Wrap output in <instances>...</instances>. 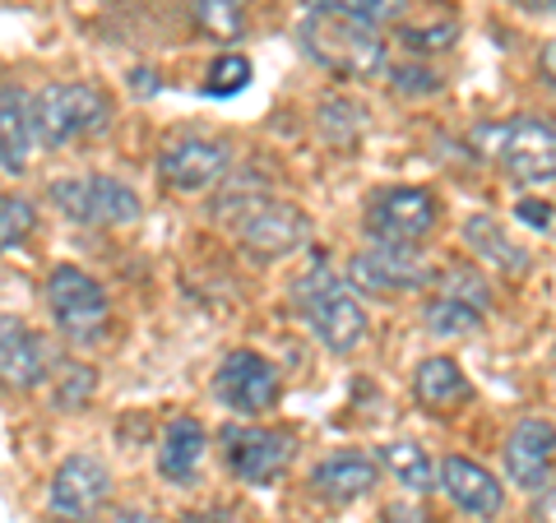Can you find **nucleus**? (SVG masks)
<instances>
[{
  "label": "nucleus",
  "instance_id": "obj_1",
  "mask_svg": "<svg viewBox=\"0 0 556 523\" xmlns=\"http://www.w3.org/2000/svg\"><path fill=\"white\" fill-rule=\"evenodd\" d=\"M292 302H298L306 324L316 329V339L339 357L357 353L371 334V320H367V310H362V302L353 296V288H348L325 259L311 265L298 283H292Z\"/></svg>",
  "mask_w": 556,
  "mask_h": 523
},
{
  "label": "nucleus",
  "instance_id": "obj_2",
  "mask_svg": "<svg viewBox=\"0 0 556 523\" xmlns=\"http://www.w3.org/2000/svg\"><path fill=\"white\" fill-rule=\"evenodd\" d=\"M302 47L343 79L386 75V38H380L376 24H362L353 14L311 10L302 20Z\"/></svg>",
  "mask_w": 556,
  "mask_h": 523
},
{
  "label": "nucleus",
  "instance_id": "obj_3",
  "mask_svg": "<svg viewBox=\"0 0 556 523\" xmlns=\"http://www.w3.org/2000/svg\"><path fill=\"white\" fill-rule=\"evenodd\" d=\"M108 112V93L93 84H47V89H38V98H28L33 139L42 149H65L70 139L102 130Z\"/></svg>",
  "mask_w": 556,
  "mask_h": 523
},
{
  "label": "nucleus",
  "instance_id": "obj_4",
  "mask_svg": "<svg viewBox=\"0 0 556 523\" xmlns=\"http://www.w3.org/2000/svg\"><path fill=\"white\" fill-rule=\"evenodd\" d=\"M232 228H237V241L251 255L278 259V255H292L298 246H306L311 218L298 204H283V200H269V195H247L232 208Z\"/></svg>",
  "mask_w": 556,
  "mask_h": 523
},
{
  "label": "nucleus",
  "instance_id": "obj_5",
  "mask_svg": "<svg viewBox=\"0 0 556 523\" xmlns=\"http://www.w3.org/2000/svg\"><path fill=\"white\" fill-rule=\"evenodd\" d=\"M478 139H492V158L501 163L510 181L519 186H547L552 181V167H556V135H552V120H538V116H519L501 130H478Z\"/></svg>",
  "mask_w": 556,
  "mask_h": 523
},
{
  "label": "nucleus",
  "instance_id": "obj_6",
  "mask_svg": "<svg viewBox=\"0 0 556 523\" xmlns=\"http://www.w3.org/2000/svg\"><path fill=\"white\" fill-rule=\"evenodd\" d=\"M47 306H51V320L61 324V334L70 343H93V339H102V329H108V292L75 265L51 269Z\"/></svg>",
  "mask_w": 556,
  "mask_h": 523
},
{
  "label": "nucleus",
  "instance_id": "obj_7",
  "mask_svg": "<svg viewBox=\"0 0 556 523\" xmlns=\"http://www.w3.org/2000/svg\"><path fill=\"white\" fill-rule=\"evenodd\" d=\"M51 204L79 228H126L139 218V195L116 177H89V181H51Z\"/></svg>",
  "mask_w": 556,
  "mask_h": 523
},
{
  "label": "nucleus",
  "instance_id": "obj_8",
  "mask_svg": "<svg viewBox=\"0 0 556 523\" xmlns=\"http://www.w3.org/2000/svg\"><path fill=\"white\" fill-rule=\"evenodd\" d=\"M214 394L223 408H232L241 417H260L278 404V394H283V380H278V366L269 357L251 353V347H241V353H228L214 375Z\"/></svg>",
  "mask_w": 556,
  "mask_h": 523
},
{
  "label": "nucleus",
  "instance_id": "obj_9",
  "mask_svg": "<svg viewBox=\"0 0 556 523\" xmlns=\"http://www.w3.org/2000/svg\"><path fill=\"white\" fill-rule=\"evenodd\" d=\"M437 228V200L417 186H390L367 204V232L380 246H417Z\"/></svg>",
  "mask_w": 556,
  "mask_h": 523
},
{
  "label": "nucleus",
  "instance_id": "obj_10",
  "mask_svg": "<svg viewBox=\"0 0 556 523\" xmlns=\"http://www.w3.org/2000/svg\"><path fill=\"white\" fill-rule=\"evenodd\" d=\"M223 449H228V468L251 486H269L298 455L292 435L265 426H228L223 431Z\"/></svg>",
  "mask_w": 556,
  "mask_h": 523
},
{
  "label": "nucleus",
  "instance_id": "obj_11",
  "mask_svg": "<svg viewBox=\"0 0 556 523\" xmlns=\"http://www.w3.org/2000/svg\"><path fill=\"white\" fill-rule=\"evenodd\" d=\"M431 283L427 259L413 246H376L353 255V269H348V288L353 292H417Z\"/></svg>",
  "mask_w": 556,
  "mask_h": 523
},
{
  "label": "nucleus",
  "instance_id": "obj_12",
  "mask_svg": "<svg viewBox=\"0 0 556 523\" xmlns=\"http://www.w3.org/2000/svg\"><path fill=\"white\" fill-rule=\"evenodd\" d=\"M112 496V473L108 463H98L89 455H70L56 477H51V510L70 523H89Z\"/></svg>",
  "mask_w": 556,
  "mask_h": 523
},
{
  "label": "nucleus",
  "instance_id": "obj_13",
  "mask_svg": "<svg viewBox=\"0 0 556 523\" xmlns=\"http://www.w3.org/2000/svg\"><path fill=\"white\" fill-rule=\"evenodd\" d=\"M506 473L525 492H547L552 486V422L547 417H525L506 441Z\"/></svg>",
  "mask_w": 556,
  "mask_h": 523
},
{
  "label": "nucleus",
  "instance_id": "obj_14",
  "mask_svg": "<svg viewBox=\"0 0 556 523\" xmlns=\"http://www.w3.org/2000/svg\"><path fill=\"white\" fill-rule=\"evenodd\" d=\"M437 486H445V496L459 505V510L478 514V519H492L501 514V505H506V492H501V482L486 473L482 463L464 459V455H450L441 468H437Z\"/></svg>",
  "mask_w": 556,
  "mask_h": 523
},
{
  "label": "nucleus",
  "instance_id": "obj_15",
  "mask_svg": "<svg viewBox=\"0 0 556 523\" xmlns=\"http://www.w3.org/2000/svg\"><path fill=\"white\" fill-rule=\"evenodd\" d=\"M228 163H232L228 144H214V139H181V144H172L163 153L159 167L177 190H208V186L223 181Z\"/></svg>",
  "mask_w": 556,
  "mask_h": 523
},
{
  "label": "nucleus",
  "instance_id": "obj_16",
  "mask_svg": "<svg viewBox=\"0 0 556 523\" xmlns=\"http://www.w3.org/2000/svg\"><path fill=\"white\" fill-rule=\"evenodd\" d=\"M47 380V353L33 329L0 316V385L10 390H38Z\"/></svg>",
  "mask_w": 556,
  "mask_h": 523
},
{
  "label": "nucleus",
  "instance_id": "obj_17",
  "mask_svg": "<svg viewBox=\"0 0 556 523\" xmlns=\"http://www.w3.org/2000/svg\"><path fill=\"white\" fill-rule=\"evenodd\" d=\"M311 486H316L325 500H334V505H353V500H362L376 486V463L367 455L343 449V455H329L325 463H316Z\"/></svg>",
  "mask_w": 556,
  "mask_h": 523
},
{
  "label": "nucleus",
  "instance_id": "obj_18",
  "mask_svg": "<svg viewBox=\"0 0 556 523\" xmlns=\"http://www.w3.org/2000/svg\"><path fill=\"white\" fill-rule=\"evenodd\" d=\"M204 445H208V435L195 417H177L159 441V473L177 486H190L204 463Z\"/></svg>",
  "mask_w": 556,
  "mask_h": 523
},
{
  "label": "nucleus",
  "instance_id": "obj_19",
  "mask_svg": "<svg viewBox=\"0 0 556 523\" xmlns=\"http://www.w3.org/2000/svg\"><path fill=\"white\" fill-rule=\"evenodd\" d=\"M464 241H468V251H473L478 259H486L492 269L501 273H510V278H525L533 269V259L525 246H515L510 232L501 228L496 218H486V214H473V218H464Z\"/></svg>",
  "mask_w": 556,
  "mask_h": 523
},
{
  "label": "nucleus",
  "instance_id": "obj_20",
  "mask_svg": "<svg viewBox=\"0 0 556 523\" xmlns=\"http://www.w3.org/2000/svg\"><path fill=\"white\" fill-rule=\"evenodd\" d=\"M33 153V120H28V98L14 84H0V171L20 177Z\"/></svg>",
  "mask_w": 556,
  "mask_h": 523
},
{
  "label": "nucleus",
  "instance_id": "obj_21",
  "mask_svg": "<svg viewBox=\"0 0 556 523\" xmlns=\"http://www.w3.org/2000/svg\"><path fill=\"white\" fill-rule=\"evenodd\" d=\"M413 394H417V404H422V408L450 412L455 404H464V398H468V380H464L455 357H427L422 366H417Z\"/></svg>",
  "mask_w": 556,
  "mask_h": 523
},
{
  "label": "nucleus",
  "instance_id": "obj_22",
  "mask_svg": "<svg viewBox=\"0 0 556 523\" xmlns=\"http://www.w3.org/2000/svg\"><path fill=\"white\" fill-rule=\"evenodd\" d=\"M380 463L390 468L394 482H404L408 492H437V463H431V455L417 441H390L386 449H380Z\"/></svg>",
  "mask_w": 556,
  "mask_h": 523
},
{
  "label": "nucleus",
  "instance_id": "obj_23",
  "mask_svg": "<svg viewBox=\"0 0 556 523\" xmlns=\"http://www.w3.org/2000/svg\"><path fill=\"white\" fill-rule=\"evenodd\" d=\"M427 329L441 339H468V334H482V310L464 306V302H450V296H437L427 306Z\"/></svg>",
  "mask_w": 556,
  "mask_h": 523
},
{
  "label": "nucleus",
  "instance_id": "obj_24",
  "mask_svg": "<svg viewBox=\"0 0 556 523\" xmlns=\"http://www.w3.org/2000/svg\"><path fill=\"white\" fill-rule=\"evenodd\" d=\"M306 10H329V14H353L362 24H394L404 20L408 0H306Z\"/></svg>",
  "mask_w": 556,
  "mask_h": 523
},
{
  "label": "nucleus",
  "instance_id": "obj_25",
  "mask_svg": "<svg viewBox=\"0 0 556 523\" xmlns=\"http://www.w3.org/2000/svg\"><path fill=\"white\" fill-rule=\"evenodd\" d=\"M195 14H200L204 33H214L218 42H232V38H241V28H247L237 0H195Z\"/></svg>",
  "mask_w": 556,
  "mask_h": 523
},
{
  "label": "nucleus",
  "instance_id": "obj_26",
  "mask_svg": "<svg viewBox=\"0 0 556 523\" xmlns=\"http://www.w3.org/2000/svg\"><path fill=\"white\" fill-rule=\"evenodd\" d=\"M93 390H98V375L89 371V366L70 361V366H61V371H56V408L75 412L79 404H89Z\"/></svg>",
  "mask_w": 556,
  "mask_h": 523
},
{
  "label": "nucleus",
  "instance_id": "obj_27",
  "mask_svg": "<svg viewBox=\"0 0 556 523\" xmlns=\"http://www.w3.org/2000/svg\"><path fill=\"white\" fill-rule=\"evenodd\" d=\"M33 222H38V214H33V204L24 195H0V251L20 246L33 232Z\"/></svg>",
  "mask_w": 556,
  "mask_h": 523
},
{
  "label": "nucleus",
  "instance_id": "obj_28",
  "mask_svg": "<svg viewBox=\"0 0 556 523\" xmlns=\"http://www.w3.org/2000/svg\"><path fill=\"white\" fill-rule=\"evenodd\" d=\"M247 84H251V61L247 56H218L214 69H208V79H204V93L228 98L237 89H247Z\"/></svg>",
  "mask_w": 556,
  "mask_h": 523
},
{
  "label": "nucleus",
  "instance_id": "obj_29",
  "mask_svg": "<svg viewBox=\"0 0 556 523\" xmlns=\"http://www.w3.org/2000/svg\"><path fill=\"white\" fill-rule=\"evenodd\" d=\"M441 296H450V302H464V306H473V310H482V316H486V306H492V288H486L473 269H450V273H445V292H441Z\"/></svg>",
  "mask_w": 556,
  "mask_h": 523
},
{
  "label": "nucleus",
  "instance_id": "obj_30",
  "mask_svg": "<svg viewBox=\"0 0 556 523\" xmlns=\"http://www.w3.org/2000/svg\"><path fill=\"white\" fill-rule=\"evenodd\" d=\"M459 38L455 24H431V28H404L399 33V42H404L408 51H417V56H431V51H450Z\"/></svg>",
  "mask_w": 556,
  "mask_h": 523
},
{
  "label": "nucleus",
  "instance_id": "obj_31",
  "mask_svg": "<svg viewBox=\"0 0 556 523\" xmlns=\"http://www.w3.org/2000/svg\"><path fill=\"white\" fill-rule=\"evenodd\" d=\"M390 79H394V89H399V93H408V98H427V93H437V89H441V79L431 75V69H422V65L390 69Z\"/></svg>",
  "mask_w": 556,
  "mask_h": 523
},
{
  "label": "nucleus",
  "instance_id": "obj_32",
  "mask_svg": "<svg viewBox=\"0 0 556 523\" xmlns=\"http://www.w3.org/2000/svg\"><path fill=\"white\" fill-rule=\"evenodd\" d=\"M515 214L525 218L533 232H543V237L552 232V204H547V200H519V204H515Z\"/></svg>",
  "mask_w": 556,
  "mask_h": 523
},
{
  "label": "nucleus",
  "instance_id": "obj_33",
  "mask_svg": "<svg viewBox=\"0 0 556 523\" xmlns=\"http://www.w3.org/2000/svg\"><path fill=\"white\" fill-rule=\"evenodd\" d=\"M380 523H431V514L417 510V505H408V500H394V505L380 510Z\"/></svg>",
  "mask_w": 556,
  "mask_h": 523
},
{
  "label": "nucleus",
  "instance_id": "obj_34",
  "mask_svg": "<svg viewBox=\"0 0 556 523\" xmlns=\"http://www.w3.org/2000/svg\"><path fill=\"white\" fill-rule=\"evenodd\" d=\"M102 523H149V514L144 510H112Z\"/></svg>",
  "mask_w": 556,
  "mask_h": 523
},
{
  "label": "nucleus",
  "instance_id": "obj_35",
  "mask_svg": "<svg viewBox=\"0 0 556 523\" xmlns=\"http://www.w3.org/2000/svg\"><path fill=\"white\" fill-rule=\"evenodd\" d=\"M177 523H237V519H232V514H223V510H218V514H181Z\"/></svg>",
  "mask_w": 556,
  "mask_h": 523
},
{
  "label": "nucleus",
  "instance_id": "obj_36",
  "mask_svg": "<svg viewBox=\"0 0 556 523\" xmlns=\"http://www.w3.org/2000/svg\"><path fill=\"white\" fill-rule=\"evenodd\" d=\"M519 5H529V10H552V0H519Z\"/></svg>",
  "mask_w": 556,
  "mask_h": 523
},
{
  "label": "nucleus",
  "instance_id": "obj_37",
  "mask_svg": "<svg viewBox=\"0 0 556 523\" xmlns=\"http://www.w3.org/2000/svg\"><path fill=\"white\" fill-rule=\"evenodd\" d=\"M237 5H247V0H237Z\"/></svg>",
  "mask_w": 556,
  "mask_h": 523
}]
</instances>
